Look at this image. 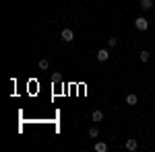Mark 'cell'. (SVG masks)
Returning a JSON list of instances; mask_svg holds the SVG:
<instances>
[{"mask_svg":"<svg viewBox=\"0 0 155 152\" xmlns=\"http://www.w3.org/2000/svg\"><path fill=\"white\" fill-rule=\"evenodd\" d=\"M134 27H137L139 31H147V29H149V21H147L145 17H139V19H134Z\"/></svg>","mask_w":155,"mask_h":152,"instance_id":"1","label":"cell"},{"mask_svg":"<svg viewBox=\"0 0 155 152\" xmlns=\"http://www.w3.org/2000/svg\"><path fill=\"white\" fill-rule=\"evenodd\" d=\"M60 37H62V41L71 43L72 39H74V33H72V29H62V33H60Z\"/></svg>","mask_w":155,"mask_h":152,"instance_id":"2","label":"cell"},{"mask_svg":"<svg viewBox=\"0 0 155 152\" xmlns=\"http://www.w3.org/2000/svg\"><path fill=\"white\" fill-rule=\"evenodd\" d=\"M97 60H99V62H107V60H110V51H107L106 47H101V49L97 51Z\"/></svg>","mask_w":155,"mask_h":152,"instance_id":"3","label":"cell"},{"mask_svg":"<svg viewBox=\"0 0 155 152\" xmlns=\"http://www.w3.org/2000/svg\"><path fill=\"white\" fill-rule=\"evenodd\" d=\"M124 146H126V150H130V152H132V150H137V148H139V142L134 140V138H128Z\"/></svg>","mask_w":155,"mask_h":152,"instance_id":"4","label":"cell"},{"mask_svg":"<svg viewBox=\"0 0 155 152\" xmlns=\"http://www.w3.org/2000/svg\"><path fill=\"white\" fill-rule=\"evenodd\" d=\"M137 103H139V97H137V95H126V105H137Z\"/></svg>","mask_w":155,"mask_h":152,"instance_id":"5","label":"cell"},{"mask_svg":"<svg viewBox=\"0 0 155 152\" xmlns=\"http://www.w3.org/2000/svg\"><path fill=\"white\" fill-rule=\"evenodd\" d=\"M91 119H93V121H101V119H104V111H99V109H95V111L91 113Z\"/></svg>","mask_w":155,"mask_h":152,"instance_id":"6","label":"cell"},{"mask_svg":"<svg viewBox=\"0 0 155 152\" xmlns=\"http://www.w3.org/2000/svg\"><path fill=\"white\" fill-rule=\"evenodd\" d=\"M141 8L143 11H151L153 8V0H141Z\"/></svg>","mask_w":155,"mask_h":152,"instance_id":"7","label":"cell"},{"mask_svg":"<svg viewBox=\"0 0 155 152\" xmlns=\"http://www.w3.org/2000/svg\"><path fill=\"white\" fill-rule=\"evenodd\" d=\"M139 60H141V62L145 64V62H149V60H151V54L145 49V51H141V54H139Z\"/></svg>","mask_w":155,"mask_h":152,"instance_id":"8","label":"cell"},{"mask_svg":"<svg viewBox=\"0 0 155 152\" xmlns=\"http://www.w3.org/2000/svg\"><path fill=\"white\" fill-rule=\"evenodd\" d=\"M95 150L97 152H106L107 150V144H106V142H95Z\"/></svg>","mask_w":155,"mask_h":152,"instance_id":"9","label":"cell"},{"mask_svg":"<svg viewBox=\"0 0 155 152\" xmlns=\"http://www.w3.org/2000/svg\"><path fill=\"white\" fill-rule=\"evenodd\" d=\"M37 66H39V70H48V68H50V62H48V60H39V62H37Z\"/></svg>","mask_w":155,"mask_h":152,"instance_id":"10","label":"cell"},{"mask_svg":"<svg viewBox=\"0 0 155 152\" xmlns=\"http://www.w3.org/2000/svg\"><path fill=\"white\" fill-rule=\"evenodd\" d=\"M87 134H89V138H93V140H95L97 136H99V129H97V128H89Z\"/></svg>","mask_w":155,"mask_h":152,"instance_id":"11","label":"cell"},{"mask_svg":"<svg viewBox=\"0 0 155 152\" xmlns=\"http://www.w3.org/2000/svg\"><path fill=\"white\" fill-rule=\"evenodd\" d=\"M107 45H110V47H116V45H118V39H116V37H110V39H107Z\"/></svg>","mask_w":155,"mask_h":152,"instance_id":"12","label":"cell"},{"mask_svg":"<svg viewBox=\"0 0 155 152\" xmlns=\"http://www.w3.org/2000/svg\"><path fill=\"white\" fill-rule=\"evenodd\" d=\"M62 80V76L60 74H52V82H60Z\"/></svg>","mask_w":155,"mask_h":152,"instance_id":"13","label":"cell"},{"mask_svg":"<svg viewBox=\"0 0 155 152\" xmlns=\"http://www.w3.org/2000/svg\"><path fill=\"white\" fill-rule=\"evenodd\" d=\"M153 17H155V12H153Z\"/></svg>","mask_w":155,"mask_h":152,"instance_id":"14","label":"cell"}]
</instances>
